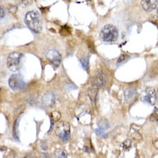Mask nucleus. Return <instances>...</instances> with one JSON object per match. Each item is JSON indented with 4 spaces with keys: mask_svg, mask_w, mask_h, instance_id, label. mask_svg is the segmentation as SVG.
Instances as JSON below:
<instances>
[{
    "mask_svg": "<svg viewBox=\"0 0 158 158\" xmlns=\"http://www.w3.org/2000/svg\"><path fill=\"white\" fill-rule=\"evenodd\" d=\"M45 57L47 59L48 61L55 67L58 68L60 66L62 60V56L59 52L56 49H50L46 52Z\"/></svg>",
    "mask_w": 158,
    "mask_h": 158,
    "instance_id": "6",
    "label": "nucleus"
},
{
    "mask_svg": "<svg viewBox=\"0 0 158 158\" xmlns=\"http://www.w3.org/2000/svg\"><path fill=\"white\" fill-rule=\"evenodd\" d=\"M108 127H109V125H108V123L105 120H101V122H99L98 128H101V129L105 131Z\"/></svg>",
    "mask_w": 158,
    "mask_h": 158,
    "instance_id": "19",
    "label": "nucleus"
},
{
    "mask_svg": "<svg viewBox=\"0 0 158 158\" xmlns=\"http://www.w3.org/2000/svg\"><path fill=\"white\" fill-rule=\"evenodd\" d=\"M23 158H30V156H24Z\"/></svg>",
    "mask_w": 158,
    "mask_h": 158,
    "instance_id": "25",
    "label": "nucleus"
},
{
    "mask_svg": "<svg viewBox=\"0 0 158 158\" xmlns=\"http://www.w3.org/2000/svg\"><path fill=\"white\" fill-rule=\"evenodd\" d=\"M6 158H15V153L13 151L10 150L9 153L6 156Z\"/></svg>",
    "mask_w": 158,
    "mask_h": 158,
    "instance_id": "23",
    "label": "nucleus"
},
{
    "mask_svg": "<svg viewBox=\"0 0 158 158\" xmlns=\"http://www.w3.org/2000/svg\"><path fill=\"white\" fill-rule=\"evenodd\" d=\"M149 119L152 122H158V109L154 110L153 113L151 114Z\"/></svg>",
    "mask_w": 158,
    "mask_h": 158,
    "instance_id": "18",
    "label": "nucleus"
},
{
    "mask_svg": "<svg viewBox=\"0 0 158 158\" xmlns=\"http://www.w3.org/2000/svg\"><path fill=\"white\" fill-rule=\"evenodd\" d=\"M25 23L27 27L34 33H40L42 30V20L39 13L31 10L26 13L25 16Z\"/></svg>",
    "mask_w": 158,
    "mask_h": 158,
    "instance_id": "1",
    "label": "nucleus"
},
{
    "mask_svg": "<svg viewBox=\"0 0 158 158\" xmlns=\"http://www.w3.org/2000/svg\"><path fill=\"white\" fill-rule=\"evenodd\" d=\"M9 86L14 91H20L25 88V83L21 74H15L10 76L9 78Z\"/></svg>",
    "mask_w": 158,
    "mask_h": 158,
    "instance_id": "5",
    "label": "nucleus"
},
{
    "mask_svg": "<svg viewBox=\"0 0 158 158\" xmlns=\"http://www.w3.org/2000/svg\"><path fill=\"white\" fill-rule=\"evenodd\" d=\"M56 158H67V154L63 149H58L56 151Z\"/></svg>",
    "mask_w": 158,
    "mask_h": 158,
    "instance_id": "16",
    "label": "nucleus"
},
{
    "mask_svg": "<svg viewBox=\"0 0 158 158\" xmlns=\"http://www.w3.org/2000/svg\"><path fill=\"white\" fill-rule=\"evenodd\" d=\"M18 120H19V118H18L17 120H15V124H14V128H13V135H14V138L16 139L17 141H19V134H18Z\"/></svg>",
    "mask_w": 158,
    "mask_h": 158,
    "instance_id": "15",
    "label": "nucleus"
},
{
    "mask_svg": "<svg viewBox=\"0 0 158 158\" xmlns=\"http://www.w3.org/2000/svg\"><path fill=\"white\" fill-rule=\"evenodd\" d=\"M55 101V97L53 96V94L48 93V94H45L44 97L43 98V102L45 105H48V106H50L53 104V102Z\"/></svg>",
    "mask_w": 158,
    "mask_h": 158,
    "instance_id": "12",
    "label": "nucleus"
},
{
    "mask_svg": "<svg viewBox=\"0 0 158 158\" xmlns=\"http://www.w3.org/2000/svg\"><path fill=\"white\" fill-rule=\"evenodd\" d=\"M17 10H18L17 6H15L14 5H10L9 7H8V10H9V12H10L11 14H15V13L17 12Z\"/></svg>",
    "mask_w": 158,
    "mask_h": 158,
    "instance_id": "22",
    "label": "nucleus"
},
{
    "mask_svg": "<svg viewBox=\"0 0 158 158\" xmlns=\"http://www.w3.org/2000/svg\"><path fill=\"white\" fill-rule=\"evenodd\" d=\"M108 80V76L105 71H100L98 72L95 76H94L92 84L93 86L97 87V88H101V87L104 86L107 84Z\"/></svg>",
    "mask_w": 158,
    "mask_h": 158,
    "instance_id": "8",
    "label": "nucleus"
},
{
    "mask_svg": "<svg viewBox=\"0 0 158 158\" xmlns=\"http://www.w3.org/2000/svg\"><path fill=\"white\" fill-rule=\"evenodd\" d=\"M130 59H131V56L127 54V53H122L120 55V56L118 57L116 65L117 66H119V65L123 64V63H127Z\"/></svg>",
    "mask_w": 158,
    "mask_h": 158,
    "instance_id": "13",
    "label": "nucleus"
},
{
    "mask_svg": "<svg viewBox=\"0 0 158 158\" xmlns=\"http://www.w3.org/2000/svg\"><path fill=\"white\" fill-rule=\"evenodd\" d=\"M0 11H1V19H2V18L5 17V11H4V9L2 8V6H1V10H0Z\"/></svg>",
    "mask_w": 158,
    "mask_h": 158,
    "instance_id": "24",
    "label": "nucleus"
},
{
    "mask_svg": "<svg viewBox=\"0 0 158 158\" xmlns=\"http://www.w3.org/2000/svg\"><path fill=\"white\" fill-rule=\"evenodd\" d=\"M80 63H81L83 68L88 72L89 68V56H84V57L80 59Z\"/></svg>",
    "mask_w": 158,
    "mask_h": 158,
    "instance_id": "14",
    "label": "nucleus"
},
{
    "mask_svg": "<svg viewBox=\"0 0 158 158\" xmlns=\"http://www.w3.org/2000/svg\"><path fill=\"white\" fill-rule=\"evenodd\" d=\"M141 3L145 10L150 12L156 9L158 5V1L157 0H144V1H142Z\"/></svg>",
    "mask_w": 158,
    "mask_h": 158,
    "instance_id": "9",
    "label": "nucleus"
},
{
    "mask_svg": "<svg viewBox=\"0 0 158 158\" xmlns=\"http://www.w3.org/2000/svg\"><path fill=\"white\" fill-rule=\"evenodd\" d=\"M95 132L98 136L103 137V138H107V136H108V135H107L106 133H104V130L101 129V128H97V129H96Z\"/></svg>",
    "mask_w": 158,
    "mask_h": 158,
    "instance_id": "20",
    "label": "nucleus"
},
{
    "mask_svg": "<svg viewBox=\"0 0 158 158\" xmlns=\"http://www.w3.org/2000/svg\"><path fill=\"white\" fill-rule=\"evenodd\" d=\"M23 55L19 52H12L7 57V67L11 71H18L21 68Z\"/></svg>",
    "mask_w": 158,
    "mask_h": 158,
    "instance_id": "4",
    "label": "nucleus"
},
{
    "mask_svg": "<svg viewBox=\"0 0 158 158\" xmlns=\"http://www.w3.org/2000/svg\"><path fill=\"white\" fill-rule=\"evenodd\" d=\"M97 94H98V88L92 86L88 90V96L89 97L90 101L94 104H96L97 100Z\"/></svg>",
    "mask_w": 158,
    "mask_h": 158,
    "instance_id": "11",
    "label": "nucleus"
},
{
    "mask_svg": "<svg viewBox=\"0 0 158 158\" xmlns=\"http://www.w3.org/2000/svg\"><path fill=\"white\" fill-rule=\"evenodd\" d=\"M131 139H127V140L124 141L122 144V148L125 150H127V149H130L131 147Z\"/></svg>",
    "mask_w": 158,
    "mask_h": 158,
    "instance_id": "17",
    "label": "nucleus"
},
{
    "mask_svg": "<svg viewBox=\"0 0 158 158\" xmlns=\"http://www.w3.org/2000/svg\"><path fill=\"white\" fill-rule=\"evenodd\" d=\"M56 135L63 142H67L70 138V125L67 122H60L56 127Z\"/></svg>",
    "mask_w": 158,
    "mask_h": 158,
    "instance_id": "3",
    "label": "nucleus"
},
{
    "mask_svg": "<svg viewBox=\"0 0 158 158\" xmlns=\"http://www.w3.org/2000/svg\"><path fill=\"white\" fill-rule=\"evenodd\" d=\"M156 99H157V95H156V92L155 89L149 87V88H146L144 90L142 96V101L148 103L150 105H154L156 102Z\"/></svg>",
    "mask_w": 158,
    "mask_h": 158,
    "instance_id": "7",
    "label": "nucleus"
},
{
    "mask_svg": "<svg viewBox=\"0 0 158 158\" xmlns=\"http://www.w3.org/2000/svg\"><path fill=\"white\" fill-rule=\"evenodd\" d=\"M52 118H54L55 121H58L59 119V118H60V116H61V114L59 113V111H54V112H52Z\"/></svg>",
    "mask_w": 158,
    "mask_h": 158,
    "instance_id": "21",
    "label": "nucleus"
},
{
    "mask_svg": "<svg viewBox=\"0 0 158 158\" xmlns=\"http://www.w3.org/2000/svg\"><path fill=\"white\" fill-rule=\"evenodd\" d=\"M135 94H136V90L135 88H127L125 92H124V97H125V101L126 102L130 103L133 101L134 97H135Z\"/></svg>",
    "mask_w": 158,
    "mask_h": 158,
    "instance_id": "10",
    "label": "nucleus"
},
{
    "mask_svg": "<svg viewBox=\"0 0 158 158\" xmlns=\"http://www.w3.org/2000/svg\"><path fill=\"white\" fill-rule=\"evenodd\" d=\"M101 37L103 41L108 43L116 41L118 37V29L110 24L104 25L101 31Z\"/></svg>",
    "mask_w": 158,
    "mask_h": 158,
    "instance_id": "2",
    "label": "nucleus"
},
{
    "mask_svg": "<svg viewBox=\"0 0 158 158\" xmlns=\"http://www.w3.org/2000/svg\"><path fill=\"white\" fill-rule=\"evenodd\" d=\"M157 10V14H158V8H157V10Z\"/></svg>",
    "mask_w": 158,
    "mask_h": 158,
    "instance_id": "26",
    "label": "nucleus"
}]
</instances>
